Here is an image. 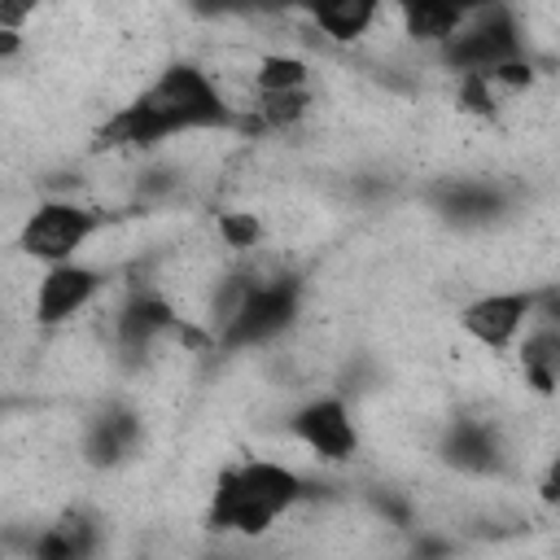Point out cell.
<instances>
[{
    "instance_id": "9a60e30c",
    "label": "cell",
    "mask_w": 560,
    "mask_h": 560,
    "mask_svg": "<svg viewBox=\"0 0 560 560\" xmlns=\"http://www.w3.org/2000/svg\"><path fill=\"white\" fill-rule=\"evenodd\" d=\"M249 83H254V96L302 92V88H311V66L302 57H293V52H262L254 74H249Z\"/></svg>"
},
{
    "instance_id": "ffe728a7",
    "label": "cell",
    "mask_w": 560,
    "mask_h": 560,
    "mask_svg": "<svg viewBox=\"0 0 560 560\" xmlns=\"http://www.w3.org/2000/svg\"><path fill=\"white\" fill-rule=\"evenodd\" d=\"M0 411H4V398H0Z\"/></svg>"
},
{
    "instance_id": "3957f363",
    "label": "cell",
    "mask_w": 560,
    "mask_h": 560,
    "mask_svg": "<svg viewBox=\"0 0 560 560\" xmlns=\"http://www.w3.org/2000/svg\"><path fill=\"white\" fill-rule=\"evenodd\" d=\"M302 298H306L302 276H293V271H267V276L249 271V284H245L241 302L232 306V315L210 337V350L241 354V350H258V346L280 341L298 324Z\"/></svg>"
},
{
    "instance_id": "7a4b0ae2",
    "label": "cell",
    "mask_w": 560,
    "mask_h": 560,
    "mask_svg": "<svg viewBox=\"0 0 560 560\" xmlns=\"http://www.w3.org/2000/svg\"><path fill=\"white\" fill-rule=\"evenodd\" d=\"M306 494H311V481L298 468H289L280 459H241V464H228L214 477L206 521L219 534L262 538Z\"/></svg>"
},
{
    "instance_id": "30bf717a",
    "label": "cell",
    "mask_w": 560,
    "mask_h": 560,
    "mask_svg": "<svg viewBox=\"0 0 560 560\" xmlns=\"http://www.w3.org/2000/svg\"><path fill=\"white\" fill-rule=\"evenodd\" d=\"M140 438H144V420L131 402L114 398L105 407H96L83 424V438H79V451L92 468H118L127 464L136 451H140Z\"/></svg>"
},
{
    "instance_id": "8992f818",
    "label": "cell",
    "mask_w": 560,
    "mask_h": 560,
    "mask_svg": "<svg viewBox=\"0 0 560 560\" xmlns=\"http://www.w3.org/2000/svg\"><path fill=\"white\" fill-rule=\"evenodd\" d=\"M109 284V271L92 267V262H48L44 276L35 280V293H31V319L39 328H61L70 319H79Z\"/></svg>"
},
{
    "instance_id": "5b68a950",
    "label": "cell",
    "mask_w": 560,
    "mask_h": 560,
    "mask_svg": "<svg viewBox=\"0 0 560 560\" xmlns=\"http://www.w3.org/2000/svg\"><path fill=\"white\" fill-rule=\"evenodd\" d=\"M433 52H438L442 70H451V74H477V70H490V66L529 57L525 52V26H521V18H516V9L508 0H486Z\"/></svg>"
},
{
    "instance_id": "277c9868",
    "label": "cell",
    "mask_w": 560,
    "mask_h": 560,
    "mask_svg": "<svg viewBox=\"0 0 560 560\" xmlns=\"http://www.w3.org/2000/svg\"><path fill=\"white\" fill-rule=\"evenodd\" d=\"M109 228V210L101 206H88V201H74V197H48L39 201L22 228H18V249L48 267V262H70L79 258L101 232Z\"/></svg>"
},
{
    "instance_id": "9c48e42d",
    "label": "cell",
    "mask_w": 560,
    "mask_h": 560,
    "mask_svg": "<svg viewBox=\"0 0 560 560\" xmlns=\"http://www.w3.org/2000/svg\"><path fill=\"white\" fill-rule=\"evenodd\" d=\"M438 455L468 477H494L508 464V442L503 429L490 416H455L446 420L442 438H438Z\"/></svg>"
},
{
    "instance_id": "ba28073f",
    "label": "cell",
    "mask_w": 560,
    "mask_h": 560,
    "mask_svg": "<svg viewBox=\"0 0 560 560\" xmlns=\"http://www.w3.org/2000/svg\"><path fill=\"white\" fill-rule=\"evenodd\" d=\"M289 433L302 451H311L324 464H346L359 455V424L346 394H315L302 407H293Z\"/></svg>"
},
{
    "instance_id": "52a82bcc",
    "label": "cell",
    "mask_w": 560,
    "mask_h": 560,
    "mask_svg": "<svg viewBox=\"0 0 560 560\" xmlns=\"http://www.w3.org/2000/svg\"><path fill=\"white\" fill-rule=\"evenodd\" d=\"M538 298H542V289H490V293L464 302L459 315H455V324H459V332H464L468 341H477L481 350L503 354V350L516 346V337H521V328L529 324Z\"/></svg>"
},
{
    "instance_id": "4fadbf2b",
    "label": "cell",
    "mask_w": 560,
    "mask_h": 560,
    "mask_svg": "<svg viewBox=\"0 0 560 560\" xmlns=\"http://www.w3.org/2000/svg\"><path fill=\"white\" fill-rule=\"evenodd\" d=\"M96 547H101V516L88 508L61 512L52 525H44L31 538L35 560H79V556H92Z\"/></svg>"
},
{
    "instance_id": "ac0fdd59",
    "label": "cell",
    "mask_w": 560,
    "mask_h": 560,
    "mask_svg": "<svg viewBox=\"0 0 560 560\" xmlns=\"http://www.w3.org/2000/svg\"><path fill=\"white\" fill-rule=\"evenodd\" d=\"M44 0H0V26L4 31H26V22L39 13Z\"/></svg>"
},
{
    "instance_id": "7c38bea8",
    "label": "cell",
    "mask_w": 560,
    "mask_h": 560,
    "mask_svg": "<svg viewBox=\"0 0 560 560\" xmlns=\"http://www.w3.org/2000/svg\"><path fill=\"white\" fill-rule=\"evenodd\" d=\"M398 9V22H402V35L424 44V48H438L442 39H451L486 0H389Z\"/></svg>"
},
{
    "instance_id": "5bb4252c",
    "label": "cell",
    "mask_w": 560,
    "mask_h": 560,
    "mask_svg": "<svg viewBox=\"0 0 560 560\" xmlns=\"http://www.w3.org/2000/svg\"><path fill=\"white\" fill-rule=\"evenodd\" d=\"M289 4H298L324 39L354 44L376 26V18H381V9L389 0H289Z\"/></svg>"
},
{
    "instance_id": "d6986e66",
    "label": "cell",
    "mask_w": 560,
    "mask_h": 560,
    "mask_svg": "<svg viewBox=\"0 0 560 560\" xmlns=\"http://www.w3.org/2000/svg\"><path fill=\"white\" fill-rule=\"evenodd\" d=\"M13 52H22V31H4L0 26V57H13Z\"/></svg>"
},
{
    "instance_id": "8fae6325",
    "label": "cell",
    "mask_w": 560,
    "mask_h": 560,
    "mask_svg": "<svg viewBox=\"0 0 560 560\" xmlns=\"http://www.w3.org/2000/svg\"><path fill=\"white\" fill-rule=\"evenodd\" d=\"M429 197H433V210L459 228H481L508 210V188L490 179H446Z\"/></svg>"
},
{
    "instance_id": "e0dca14e",
    "label": "cell",
    "mask_w": 560,
    "mask_h": 560,
    "mask_svg": "<svg viewBox=\"0 0 560 560\" xmlns=\"http://www.w3.org/2000/svg\"><path fill=\"white\" fill-rule=\"evenodd\" d=\"M271 4H289V0H188V9L201 18H241V13L271 9Z\"/></svg>"
},
{
    "instance_id": "6da1fadb",
    "label": "cell",
    "mask_w": 560,
    "mask_h": 560,
    "mask_svg": "<svg viewBox=\"0 0 560 560\" xmlns=\"http://www.w3.org/2000/svg\"><path fill=\"white\" fill-rule=\"evenodd\" d=\"M192 131H245V114L232 105V96L206 66L171 61L127 105H118L101 122L96 144L149 153L175 136H192Z\"/></svg>"
},
{
    "instance_id": "2e32d148",
    "label": "cell",
    "mask_w": 560,
    "mask_h": 560,
    "mask_svg": "<svg viewBox=\"0 0 560 560\" xmlns=\"http://www.w3.org/2000/svg\"><path fill=\"white\" fill-rule=\"evenodd\" d=\"M214 232H219V241L228 249L245 254V249H254L262 241V219L254 210H219L214 214Z\"/></svg>"
}]
</instances>
